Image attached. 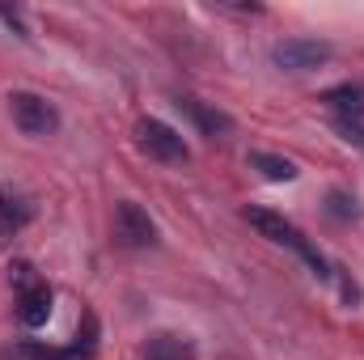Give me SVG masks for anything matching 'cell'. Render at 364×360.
I'll return each instance as SVG.
<instances>
[{
  "label": "cell",
  "mask_w": 364,
  "mask_h": 360,
  "mask_svg": "<svg viewBox=\"0 0 364 360\" xmlns=\"http://www.w3.org/2000/svg\"><path fill=\"white\" fill-rule=\"evenodd\" d=\"M331 212H335L339 221H348V216H356V199H348L343 191H335V195H331Z\"/></svg>",
  "instance_id": "14"
},
{
  "label": "cell",
  "mask_w": 364,
  "mask_h": 360,
  "mask_svg": "<svg viewBox=\"0 0 364 360\" xmlns=\"http://www.w3.org/2000/svg\"><path fill=\"white\" fill-rule=\"evenodd\" d=\"M272 60L284 73H309V68H322L331 60V43H318V38H284V43H275Z\"/></svg>",
  "instance_id": "4"
},
{
  "label": "cell",
  "mask_w": 364,
  "mask_h": 360,
  "mask_svg": "<svg viewBox=\"0 0 364 360\" xmlns=\"http://www.w3.org/2000/svg\"><path fill=\"white\" fill-rule=\"evenodd\" d=\"M246 221H250V225H255L267 242H275V246H288L292 255H301V263L314 271L318 280H326V275H331L326 259H322V250H318V246H314V242L296 229V225H288L279 212H267V208H246Z\"/></svg>",
  "instance_id": "1"
},
{
  "label": "cell",
  "mask_w": 364,
  "mask_h": 360,
  "mask_svg": "<svg viewBox=\"0 0 364 360\" xmlns=\"http://www.w3.org/2000/svg\"><path fill=\"white\" fill-rule=\"evenodd\" d=\"M326 102L339 115V123L360 127V119H364V90L360 85H335V90H326Z\"/></svg>",
  "instance_id": "9"
},
{
  "label": "cell",
  "mask_w": 364,
  "mask_h": 360,
  "mask_svg": "<svg viewBox=\"0 0 364 360\" xmlns=\"http://www.w3.org/2000/svg\"><path fill=\"white\" fill-rule=\"evenodd\" d=\"M0 221L13 225V229L26 225V221H30V203H26L21 195H13V191H0Z\"/></svg>",
  "instance_id": "11"
},
{
  "label": "cell",
  "mask_w": 364,
  "mask_h": 360,
  "mask_svg": "<svg viewBox=\"0 0 364 360\" xmlns=\"http://www.w3.org/2000/svg\"><path fill=\"white\" fill-rule=\"evenodd\" d=\"M136 140H140V149H144L149 157H157V162H166V166H182V162L191 157L186 140H182L170 123H161V119H140Z\"/></svg>",
  "instance_id": "2"
},
{
  "label": "cell",
  "mask_w": 364,
  "mask_h": 360,
  "mask_svg": "<svg viewBox=\"0 0 364 360\" xmlns=\"http://www.w3.org/2000/svg\"><path fill=\"white\" fill-rule=\"evenodd\" d=\"M114 238H119L123 246H153V242H157V225H153V216H149L140 203L123 199V203L114 208Z\"/></svg>",
  "instance_id": "5"
},
{
  "label": "cell",
  "mask_w": 364,
  "mask_h": 360,
  "mask_svg": "<svg viewBox=\"0 0 364 360\" xmlns=\"http://www.w3.org/2000/svg\"><path fill=\"white\" fill-rule=\"evenodd\" d=\"M0 17H4V21H9V26H13V30H17V34H21V30H26V26H21V17H17V13H13V9H4V4H0Z\"/></svg>",
  "instance_id": "15"
},
{
  "label": "cell",
  "mask_w": 364,
  "mask_h": 360,
  "mask_svg": "<svg viewBox=\"0 0 364 360\" xmlns=\"http://www.w3.org/2000/svg\"><path fill=\"white\" fill-rule=\"evenodd\" d=\"M250 166L272 182H292L296 179V166L288 157H275V153H250Z\"/></svg>",
  "instance_id": "10"
},
{
  "label": "cell",
  "mask_w": 364,
  "mask_h": 360,
  "mask_svg": "<svg viewBox=\"0 0 364 360\" xmlns=\"http://www.w3.org/2000/svg\"><path fill=\"white\" fill-rule=\"evenodd\" d=\"M17 318H21V327H43L51 318V288L43 280L34 288L17 292Z\"/></svg>",
  "instance_id": "8"
},
{
  "label": "cell",
  "mask_w": 364,
  "mask_h": 360,
  "mask_svg": "<svg viewBox=\"0 0 364 360\" xmlns=\"http://www.w3.org/2000/svg\"><path fill=\"white\" fill-rule=\"evenodd\" d=\"M9 110H13V123L26 136H51L60 127V110L47 97H38V93H13L9 97Z\"/></svg>",
  "instance_id": "3"
},
{
  "label": "cell",
  "mask_w": 364,
  "mask_h": 360,
  "mask_svg": "<svg viewBox=\"0 0 364 360\" xmlns=\"http://www.w3.org/2000/svg\"><path fill=\"white\" fill-rule=\"evenodd\" d=\"M144 360H195V339L178 331H157L144 339Z\"/></svg>",
  "instance_id": "7"
},
{
  "label": "cell",
  "mask_w": 364,
  "mask_h": 360,
  "mask_svg": "<svg viewBox=\"0 0 364 360\" xmlns=\"http://www.w3.org/2000/svg\"><path fill=\"white\" fill-rule=\"evenodd\" d=\"M9 280L17 284V292H26V288H34V284H38V275H34L30 263H13V268H9Z\"/></svg>",
  "instance_id": "13"
},
{
  "label": "cell",
  "mask_w": 364,
  "mask_h": 360,
  "mask_svg": "<svg viewBox=\"0 0 364 360\" xmlns=\"http://www.w3.org/2000/svg\"><path fill=\"white\" fill-rule=\"evenodd\" d=\"M178 110L203 132V136H229L233 132V119L225 115V110H216V106H208V102H199V97H178Z\"/></svg>",
  "instance_id": "6"
},
{
  "label": "cell",
  "mask_w": 364,
  "mask_h": 360,
  "mask_svg": "<svg viewBox=\"0 0 364 360\" xmlns=\"http://www.w3.org/2000/svg\"><path fill=\"white\" fill-rule=\"evenodd\" d=\"M26 356H34V360H90L77 344H73V348H43V344H26Z\"/></svg>",
  "instance_id": "12"
}]
</instances>
